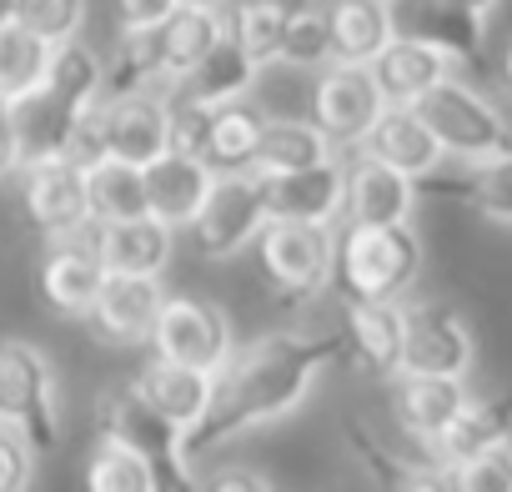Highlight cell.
<instances>
[{
    "label": "cell",
    "instance_id": "e575fe53",
    "mask_svg": "<svg viewBox=\"0 0 512 492\" xmlns=\"http://www.w3.org/2000/svg\"><path fill=\"white\" fill-rule=\"evenodd\" d=\"M51 41H41L36 31H26L21 21L0 26V96L21 101L26 91H36L51 71Z\"/></svg>",
    "mask_w": 512,
    "mask_h": 492
},
{
    "label": "cell",
    "instance_id": "ac0fdd59",
    "mask_svg": "<svg viewBox=\"0 0 512 492\" xmlns=\"http://www.w3.org/2000/svg\"><path fill=\"white\" fill-rule=\"evenodd\" d=\"M211 186H216V171L201 161V156H191V151H161L151 166H146V206H151V216H161L166 226H191L196 221V211H201V201L211 196Z\"/></svg>",
    "mask_w": 512,
    "mask_h": 492
},
{
    "label": "cell",
    "instance_id": "52a82bcc",
    "mask_svg": "<svg viewBox=\"0 0 512 492\" xmlns=\"http://www.w3.org/2000/svg\"><path fill=\"white\" fill-rule=\"evenodd\" d=\"M262 267L292 297L322 292L337 272L332 221H282V216H272L262 226Z\"/></svg>",
    "mask_w": 512,
    "mask_h": 492
},
{
    "label": "cell",
    "instance_id": "1f68e13d",
    "mask_svg": "<svg viewBox=\"0 0 512 492\" xmlns=\"http://www.w3.org/2000/svg\"><path fill=\"white\" fill-rule=\"evenodd\" d=\"M86 196H91V221H126L146 216V166H131L121 156H101L86 166Z\"/></svg>",
    "mask_w": 512,
    "mask_h": 492
},
{
    "label": "cell",
    "instance_id": "d590c367",
    "mask_svg": "<svg viewBox=\"0 0 512 492\" xmlns=\"http://www.w3.org/2000/svg\"><path fill=\"white\" fill-rule=\"evenodd\" d=\"M86 487L91 492H156L161 482H156V467L136 447H126L116 437H101V447L86 462Z\"/></svg>",
    "mask_w": 512,
    "mask_h": 492
},
{
    "label": "cell",
    "instance_id": "30bf717a",
    "mask_svg": "<svg viewBox=\"0 0 512 492\" xmlns=\"http://www.w3.org/2000/svg\"><path fill=\"white\" fill-rule=\"evenodd\" d=\"M21 201L46 236H76L91 226L86 166H76L71 156H46L21 166Z\"/></svg>",
    "mask_w": 512,
    "mask_h": 492
},
{
    "label": "cell",
    "instance_id": "f35d334b",
    "mask_svg": "<svg viewBox=\"0 0 512 492\" xmlns=\"http://www.w3.org/2000/svg\"><path fill=\"white\" fill-rule=\"evenodd\" d=\"M447 487H462V492H512V442H492L472 462L452 467Z\"/></svg>",
    "mask_w": 512,
    "mask_h": 492
},
{
    "label": "cell",
    "instance_id": "2e32d148",
    "mask_svg": "<svg viewBox=\"0 0 512 492\" xmlns=\"http://www.w3.org/2000/svg\"><path fill=\"white\" fill-rule=\"evenodd\" d=\"M472 332L452 307H412L407 312V347H402V372H447L467 377L472 372Z\"/></svg>",
    "mask_w": 512,
    "mask_h": 492
},
{
    "label": "cell",
    "instance_id": "484cf974",
    "mask_svg": "<svg viewBox=\"0 0 512 492\" xmlns=\"http://www.w3.org/2000/svg\"><path fill=\"white\" fill-rule=\"evenodd\" d=\"M256 66L236 41H231V31L176 81L181 91H176V101H186V106H221V101H241L251 86H256Z\"/></svg>",
    "mask_w": 512,
    "mask_h": 492
},
{
    "label": "cell",
    "instance_id": "f546056e",
    "mask_svg": "<svg viewBox=\"0 0 512 492\" xmlns=\"http://www.w3.org/2000/svg\"><path fill=\"white\" fill-rule=\"evenodd\" d=\"M297 6L302 0H236L231 16H226V31L256 66L282 61V41H287V26H292Z\"/></svg>",
    "mask_w": 512,
    "mask_h": 492
},
{
    "label": "cell",
    "instance_id": "cb8c5ba5",
    "mask_svg": "<svg viewBox=\"0 0 512 492\" xmlns=\"http://www.w3.org/2000/svg\"><path fill=\"white\" fill-rule=\"evenodd\" d=\"M377 91L387 106H417L437 81H447V56L422 46V41H407V36H392L372 61H367Z\"/></svg>",
    "mask_w": 512,
    "mask_h": 492
},
{
    "label": "cell",
    "instance_id": "9c48e42d",
    "mask_svg": "<svg viewBox=\"0 0 512 492\" xmlns=\"http://www.w3.org/2000/svg\"><path fill=\"white\" fill-rule=\"evenodd\" d=\"M151 347L166 362H186L201 372H221L231 347V322L211 307V302H191V297H166L161 317L151 327Z\"/></svg>",
    "mask_w": 512,
    "mask_h": 492
},
{
    "label": "cell",
    "instance_id": "8d00e7d4",
    "mask_svg": "<svg viewBox=\"0 0 512 492\" xmlns=\"http://www.w3.org/2000/svg\"><path fill=\"white\" fill-rule=\"evenodd\" d=\"M282 61L292 66H322L332 61V46H327V6L322 0H302L292 26H287V41H282Z\"/></svg>",
    "mask_w": 512,
    "mask_h": 492
},
{
    "label": "cell",
    "instance_id": "4dcf8cb0",
    "mask_svg": "<svg viewBox=\"0 0 512 492\" xmlns=\"http://www.w3.org/2000/svg\"><path fill=\"white\" fill-rule=\"evenodd\" d=\"M226 36V16L211 6H176L161 21V56H166V81H181L216 41Z\"/></svg>",
    "mask_w": 512,
    "mask_h": 492
},
{
    "label": "cell",
    "instance_id": "6da1fadb",
    "mask_svg": "<svg viewBox=\"0 0 512 492\" xmlns=\"http://www.w3.org/2000/svg\"><path fill=\"white\" fill-rule=\"evenodd\" d=\"M342 357L337 337H302V332H267L246 347H236L226 357V367L216 372V392L206 417L181 437L186 457L251 432V427H267L287 412H297L307 402V392L317 387L322 367H332Z\"/></svg>",
    "mask_w": 512,
    "mask_h": 492
},
{
    "label": "cell",
    "instance_id": "ab89813d",
    "mask_svg": "<svg viewBox=\"0 0 512 492\" xmlns=\"http://www.w3.org/2000/svg\"><path fill=\"white\" fill-rule=\"evenodd\" d=\"M472 206L487 221L512 226V151L492 156V161H477V171H472Z\"/></svg>",
    "mask_w": 512,
    "mask_h": 492
},
{
    "label": "cell",
    "instance_id": "d6986e66",
    "mask_svg": "<svg viewBox=\"0 0 512 492\" xmlns=\"http://www.w3.org/2000/svg\"><path fill=\"white\" fill-rule=\"evenodd\" d=\"M417 201V186L407 171L377 161V156H357V166H347V206L342 216L352 226H392L407 221Z\"/></svg>",
    "mask_w": 512,
    "mask_h": 492
},
{
    "label": "cell",
    "instance_id": "d4e9b609",
    "mask_svg": "<svg viewBox=\"0 0 512 492\" xmlns=\"http://www.w3.org/2000/svg\"><path fill=\"white\" fill-rule=\"evenodd\" d=\"M262 131H267V116L241 101H221V106H206V131H201V161L216 171V176H231V171H251L256 161V146H262Z\"/></svg>",
    "mask_w": 512,
    "mask_h": 492
},
{
    "label": "cell",
    "instance_id": "4316f807",
    "mask_svg": "<svg viewBox=\"0 0 512 492\" xmlns=\"http://www.w3.org/2000/svg\"><path fill=\"white\" fill-rule=\"evenodd\" d=\"M392 41L387 0H327V46L332 61L367 66Z\"/></svg>",
    "mask_w": 512,
    "mask_h": 492
},
{
    "label": "cell",
    "instance_id": "603a6c76",
    "mask_svg": "<svg viewBox=\"0 0 512 492\" xmlns=\"http://www.w3.org/2000/svg\"><path fill=\"white\" fill-rule=\"evenodd\" d=\"M171 427H181V437L206 417V407H211V392H216V372H201V367H186V362H166V357H156V362H146L141 367V377L131 382Z\"/></svg>",
    "mask_w": 512,
    "mask_h": 492
},
{
    "label": "cell",
    "instance_id": "ffe728a7",
    "mask_svg": "<svg viewBox=\"0 0 512 492\" xmlns=\"http://www.w3.org/2000/svg\"><path fill=\"white\" fill-rule=\"evenodd\" d=\"M101 282H106V262L96 252V241H81V231L61 236V246H51L41 262V292L61 317H86Z\"/></svg>",
    "mask_w": 512,
    "mask_h": 492
},
{
    "label": "cell",
    "instance_id": "b9f144b4",
    "mask_svg": "<svg viewBox=\"0 0 512 492\" xmlns=\"http://www.w3.org/2000/svg\"><path fill=\"white\" fill-rule=\"evenodd\" d=\"M181 0H116L121 11V26H161Z\"/></svg>",
    "mask_w": 512,
    "mask_h": 492
},
{
    "label": "cell",
    "instance_id": "f6af8a7d",
    "mask_svg": "<svg viewBox=\"0 0 512 492\" xmlns=\"http://www.w3.org/2000/svg\"><path fill=\"white\" fill-rule=\"evenodd\" d=\"M16 21V0H0V26H11Z\"/></svg>",
    "mask_w": 512,
    "mask_h": 492
},
{
    "label": "cell",
    "instance_id": "83f0119b",
    "mask_svg": "<svg viewBox=\"0 0 512 492\" xmlns=\"http://www.w3.org/2000/svg\"><path fill=\"white\" fill-rule=\"evenodd\" d=\"M507 427H512V402H467V407L432 437L437 467L452 472V467L472 462V457L487 452L492 442H507Z\"/></svg>",
    "mask_w": 512,
    "mask_h": 492
},
{
    "label": "cell",
    "instance_id": "44dd1931",
    "mask_svg": "<svg viewBox=\"0 0 512 492\" xmlns=\"http://www.w3.org/2000/svg\"><path fill=\"white\" fill-rule=\"evenodd\" d=\"M171 231L161 216H126V221H96L91 241L106 262V272H131V277H161L171 262Z\"/></svg>",
    "mask_w": 512,
    "mask_h": 492
},
{
    "label": "cell",
    "instance_id": "bcb514c9",
    "mask_svg": "<svg viewBox=\"0 0 512 492\" xmlns=\"http://www.w3.org/2000/svg\"><path fill=\"white\" fill-rule=\"evenodd\" d=\"M462 6H467V11H477V16H487V11L497 6V0H462Z\"/></svg>",
    "mask_w": 512,
    "mask_h": 492
},
{
    "label": "cell",
    "instance_id": "7a4b0ae2",
    "mask_svg": "<svg viewBox=\"0 0 512 492\" xmlns=\"http://www.w3.org/2000/svg\"><path fill=\"white\" fill-rule=\"evenodd\" d=\"M106 96V66L91 46L81 41H61L51 51V71L36 91H26L16 106V131H21V166L46 161V156H66L76 121ZM16 166V171H21Z\"/></svg>",
    "mask_w": 512,
    "mask_h": 492
},
{
    "label": "cell",
    "instance_id": "ba28073f",
    "mask_svg": "<svg viewBox=\"0 0 512 492\" xmlns=\"http://www.w3.org/2000/svg\"><path fill=\"white\" fill-rule=\"evenodd\" d=\"M267 201H262V186H256L251 171H231V176H216L211 196L201 201L196 221H191V241L201 257H236L251 236H262L267 226Z\"/></svg>",
    "mask_w": 512,
    "mask_h": 492
},
{
    "label": "cell",
    "instance_id": "8fae6325",
    "mask_svg": "<svg viewBox=\"0 0 512 492\" xmlns=\"http://www.w3.org/2000/svg\"><path fill=\"white\" fill-rule=\"evenodd\" d=\"M382 91L372 81L367 66H347V61H332L317 86H312V121L322 126V136L332 146H357L367 136V126L377 121L382 111Z\"/></svg>",
    "mask_w": 512,
    "mask_h": 492
},
{
    "label": "cell",
    "instance_id": "c3c4849f",
    "mask_svg": "<svg viewBox=\"0 0 512 492\" xmlns=\"http://www.w3.org/2000/svg\"><path fill=\"white\" fill-rule=\"evenodd\" d=\"M181 6H211V11H221L226 0H181Z\"/></svg>",
    "mask_w": 512,
    "mask_h": 492
},
{
    "label": "cell",
    "instance_id": "60d3db41",
    "mask_svg": "<svg viewBox=\"0 0 512 492\" xmlns=\"http://www.w3.org/2000/svg\"><path fill=\"white\" fill-rule=\"evenodd\" d=\"M36 442L21 432V427H11V422H0V492H21V487H31V477H36Z\"/></svg>",
    "mask_w": 512,
    "mask_h": 492
},
{
    "label": "cell",
    "instance_id": "9a60e30c",
    "mask_svg": "<svg viewBox=\"0 0 512 492\" xmlns=\"http://www.w3.org/2000/svg\"><path fill=\"white\" fill-rule=\"evenodd\" d=\"M392 36L422 41L442 56H477L482 51V16L462 0H387Z\"/></svg>",
    "mask_w": 512,
    "mask_h": 492
},
{
    "label": "cell",
    "instance_id": "d6a6232c",
    "mask_svg": "<svg viewBox=\"0 0 512 492\" xmlns=\"http://www.w3.org/2000/svg\"><path fill=\"white\" fill-rule=\"evenodd\" d=\"M166 81V56H161V26H126L106 71V96L126 91H151Z\"/></svg>",
    "mask_w": 512,
    "mask_h": 492
},
{
    "label": "cell",
    "instance_id": "7402d4cb",
    "mask_svg": "<svg viewBox=\"0 0 512 492\" xmlns=\"http://www.w3.org/2000/svg\"><path fill=\"white\" fill-rule=\"evenodd\" d=\"M397 392H392V407H397V422L422 437L432 447V437L472 402L467 392V377H447V372H397L392 377Z\"/></svg>",
    "mask_w": 512,
    "mask_h": 492
},
{
    "label": "cell",
    "instance_id": "277c9868",
    "mask_svg": "<svg viewBox=\"0 0 512 492\" xmlns=\"http://www.w3.org/2000/svg\"><path fill=\"white\" fill-rule=\"evenodd\" d=\"M417 111L432 126V136L442 141V151H452L462 161H492V156L512 151V121L487 96H477L472 86H462L452 76L437 81L417 101Z\"/></svg>",
    "mask_w": 512,
    "mask_h": 492
},
{
    "label": "cell",
    "instance_id": "7bdbcfd3",
    "mask_svg": "<svg viewBox=\"0 0 512 492\" xmlns=\"http://www.w3.org/2000/svg\"><path fill=\"white\" fill-rule=\"evenodd\" d=\"M21 166V131H16V106L0 96V176Z\"/></svg>",
    "mask_w": 512,
    "mask_h": 492
},
{
    "label": "cell",
    "instance_id": "ee69618b",
    "mask_svg": "<svg viewBox=\"0 0 512 492\" xmlns=\"http://www.w3.org/2000/svg\"><path fill=\"white\" fill-rule=\"evenodd\" d=\"M206 487H211V492H272V477H262V472H246V467H231V472L206 477Z\"/></svg>",
    "mask_w": 512,
    "mask_h": 492
},
{
    "label": "cell",
    "instance_id": "5b68a950",
    "mask_svg": "<svg viewBox=\"0 0 512 492\" xmlns=\"http://www.w3.org/2000/svg\"><path fill=\"white\" fill-rule=\"evenodd\" d=\"M0 422L21 427L36 452L61 442V407H56V372L41 347L31 342H0Z\"/></svg>",
    "mask_w": 512,
    "mask_h": 492
},
{
    "label": "cell",
    "instance_id": "4fadbf2b",
    "mask_svg": "<svg viewBox=\"0 0 512 492\" xmlns=\"http://www.w3.org/2000/svg\"><path fill=\"white\" fill-rule=\"evenodd\" d=\"M161 282L156 277H131V272H106L86 322L101 342L111 347H136V342H151V327L161 317Z\"/></svg>",
    "mask_w": 512,
    "mask_h": 492
},
{
    "label": "cell",
    "instance_id": "74e56055",
    "mask_svg": "<svg viewBox=\"0 0 512 492\" xmlns=\"http://www.w3.org/2000/svg\"><path fill=\"white\" fill-rule=\"evenodd\" d=\"M16 21L36 31L41 41L61 46V41H76L86 21V0H16Z\"/></svg>",
    "mask_w": 512,
    "mask_h": 492
},
{
    "label": "cell",
    "instance_id": "f1b7e54d",
    "mask_svg": "<svg viewBox=\"0 0 512 492\" xmlns=\"http://www.w3.org/2000/svg\"><path fill=\"white\" fill-rule=\"evenodd\" d=\"M352 347L377 377H397L407 347V312L397 302H352Z\"/></svg>",
    "mask_w": 512,
    "mask_h": 492
},
{
    "label": "cell",
    "instance_id": "5bb4252c",
    "mask_svg": "<svg viewBox=\"0 0 512 492\" xmlns=\"http://www.w3.org/2000/svg\"><path fill=\"white\" fill-rule=\"evenodd\" d=\"M101 116H106V156L151 166L161 151H171V101H161L156 91L101 96Z\"/></svg>",
    "mask_w": 512,
    "mask_h": 492
},
{
    "label": "cell",
    "instance_id": "7dc6e473",
    "mask_svg": "<svg viewBox=\"0 0 512 492\" xmlns=\"http://www.w3.org/2000/svg\"><path fill=\"white\" fill-rule=\"evenodd\" d=\"M502 86L512 91V46H507V56H502Z\"/></svg>",
    "mask_w": 512,
    "mask_h": 492
},
{
    "label": "cell",
    "instance_id": "7c38bea8",
    "mask_svg": "<svg viewBox=\"0 0 512 492\" xmlns=\"http://www.w3.org/2000/svg\"><path fill=\"white\" fill-rule=\"evenodd\" d=\"M262 186L267 216L282 221H337L347 206V166L342 161H317L302 171H251Z\"/></svg>",
    "mask_w": 512,
    "mask_h": 492
},
{
    "label": "cell",
    "instance_id": "836d02e7",
    "mask_svg": "<svg viewBox=\"0 0 512 492\" xmlns=\"http://www.w3.org/2000/svg\"><path fill=\"white\" fill-rule=\"evenodd\" d=\"M317 161H332V141L322 136L317 121L312 126H302V121H267L251 171H302V166H317Z\"/></svg>",
    "mask_w": 512,
    "mask_h": 492
},
{
    "label": "cell",
    "instance_id": "3957f363",
    "mask_svg": "<svg viewBox=\"0 0 512 492\" xmlns=\"http://www.w3.org/2000/svg\"><path fill=\"white\" fill-rule=\"evenodd\" d=\"M422 272V241L407 221L352 226L337 241V277L347 302H397Z\"/></svg>",
    "mask_w": 512,
    "mask_h": 492
},
{
    "label": "cell",
    "instance_id": "e0dca14e",
    "mask_svg": "<svg viewBox=\"0 0 512 492\" xmlns=\"http://www.w3.org/2000/svg\"><path fill=\"white\" fill-rule=\"evenodd\" d=\"M357 151L407 171L412 181L437 171V161H442V141L432 136V126L422 121L417 106H382L377 121L367 126V136L357 141Z\"/></svg>",
    "mask_w": 512,
    "mask_h": 492
},
{
    "label": "cell",
    "instance_id": "8992f818",
    "mask_svg": "<svg viewBox=\"0 0 512 492\" xmlns=\"http://www.w3.org/2000/svg\"><path fill=\"white\" fill-rule=\"evenodd\" d=\"M101 437H116L126 447H136L151 467H156V482L161 487H196V477L186 472L191 457L181 447V427H171L136 387H116L101 397Z\"/></svg>",
    "mask_w": 512,
    "mask_h": 492
}]
</instances>
